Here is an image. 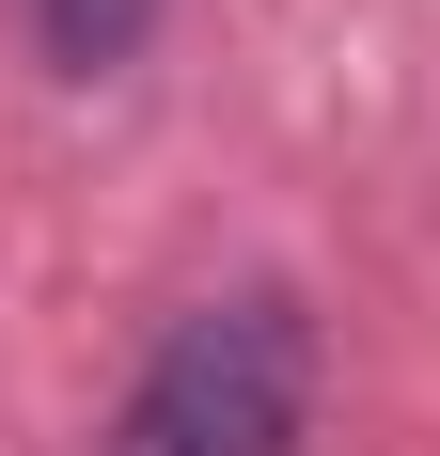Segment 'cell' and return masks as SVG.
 I'll use <instances>...</instances> for the list:
<instances>
[{
  "label": "cell",
  "mask_w": 440,
  "mask_h": 456,
  "mask_svg": "<svg viewBox=\"0 0 440 456\" xmlns=\"http://www.w3.org/2000/svg\"><path fill=\"white\" fill-rule=\"evenodd\" d=\"M314 441V315L299 283H220L158 330L94 456H299Z\"/></svg>",
  "instance_id": "obj_1"
},
{
  "label": "cell",
  "mask_w": 440,
  "mask_h": 456,
  "mask_svg": "<svg viewBox=\"0 0 440 456\" xmlns=\"http://www.w3.org/2000/svg\"><path fill=\"white\" fill-rule=\"evenodd\" d=\"M158 16H174V0H32V32H47V63H63V79H110Z\"/></svg>",
  "instance_id": "obj_2"
}]
</instances>
